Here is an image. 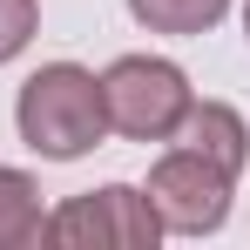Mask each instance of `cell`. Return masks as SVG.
I'll use <instances>...</instances> for the list:
<instances>
[{
	"instance_id": "3",
	"label": "cell",
	"mask_w": 250,
	"mask_h": 250,
	"mask_svg": "<svg viewBox=\"0 0 250 250\" xmlns=\"http://www.w3.org/2000/svg\"><path fill=\"white\" fill-rule=\"evenodd\" d=\"M41 244H54V250H156L163 216L149 209V196L135 183H108V189L68 196L41 223Z\"/></svg>"
},
{
	"instance_id": "8",
	"label": "cell",
	"mask_w": 250,
	"mask_h": 250,
	"mask_svg": "<svg viewBox=\"0 0 250 250\" xmlns=\"http://www.w3.org/2000/svg\"><path fill=\"white\" fill-rule=\"evenodd\" d=\"M41 27V0H0V61H14Z\"/></svg>"
},
{
	"instance_id": "9",
	"label": "cell",
	"mask_w": 250,
	"mask_h": 250,
	"mask_svg": "<svg viewBox=\"0 0 250 250\" xmlns=\"http://www.w3.org/2000/svg\"><path fill=\"white\" fill-rule=\"evenodd\" d=\"M244 34H250V0H244Z\"/></svg>"
},
{
	"instance_id": "2",
	"label": "cell",
	"mask_w": 250,
	"mask_h": 250,
	"mask_svg": "<svg viewBox=\"0 0 250 250\" xmlns=\"http://www.w3.org/2000/svg\"><path fill=\"white\" fill-rule=\"evenodd\" d=\"M189 75L176 61H156V54H122L108 75H102V108H108V128H122L128 142H169L176 122L189 115Z\"/></svg>"
},
{
	"instance_id": "6",
	"label": "cell",
	"mask_w": 250,
	"mask_h": 250,
	"mask_svg": "<svg viewBox=\"0 0 250 250\" xmlns=\"http://www.w3.org/2000/svg\"><path fill=\"white\" fill-rule=\"evenodd\" d=\"M41 189L21 169H0V250H27L41 244Z\"/></svg>"
},
{
	"instance_id": "4",
	"label": "cell",
	"mask_w": 250,
	"mask_h": 250,
	"mask_svg": "<svg viewBox=\"0 0 250 250\" xmlns=\"http://www.w3.org/2000/svg\"><path fill=\"white\" fill-rule=\"evenodd\" d=\"M230 189H237V176L230 169H216L209 156L196 149H169L163 163L149 169V209L163 216V230L176 237H209V230H223V216H230Z\"/></svg>"
},
{
	"instance_id": "5",
	"label": "cell",
	"mask_w": 250,
	"mask_h": 250,
	"mask_svg": "<svg viewBox=\"0 0 250 250\" xmlns=\"http://www.w3.org/2000/svg\"><path fill=\"white\" fill-rule=\"evenodd\" d=\"M176 142L183 149H196V156H209L216 169H237L250 163V128L237 108H223V102H189V115L176 122Z\"/></svg>"
},
{
	"instance_id": "7",
	"label": "cell",
	"mask_w": 250,
	"mask_h": 250,
	"mask_svg": "<svg viewBox=\"0 0 250 250\" xmlns=\"http://www.w3.org/2000/svg\"><path fill=\"white\" fill-rule=\"evenodd\" d=\"M128 14L149 34H209L230 14V0H128Z\"/></svg>"
},
{
	"instance_id": "1",
	"label": "cell",
	"mask_w": 250,
	"mask_h": 250,
	"mask_svg": "<svg viewBox=\"0 0 250 250\" xmlns=\"http://www.w3.org/2000/svg\"><path fill=\"white\" fill-rule=\"evenodd\" d=\"M14 122H21V142L47 156V163H75L88 156L102 135H108V108H102V82L75 68V61H54L41 75H27L21 82V108H14Z\"/></svg>"
}]
</instances>
